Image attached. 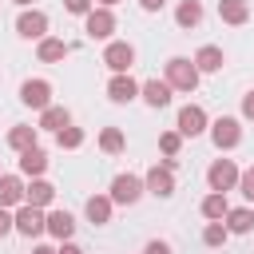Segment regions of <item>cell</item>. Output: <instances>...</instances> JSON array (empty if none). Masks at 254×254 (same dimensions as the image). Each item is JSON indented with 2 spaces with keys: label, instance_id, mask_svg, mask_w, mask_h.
Returning <instances> with one entry per match:
<instances>
[{
  "label": "cell",
  "instance_id": "20",
  "mask_svg": "<svg viewBox=\"0 0 254 254\" xmlns=\"http://www.w3.org/2000/svg\"><path fill=\"white\" fill-rule=\"evenodd\" d=\"M52 198H56V187L40 175V179H32L28 183V190H24V202H32V206H52Z\"/></svg>",
  "mask_w": 254,
  "mask_h": 254
},
{
  "label": "cell",
  "instance_id": "8",
  "mask_svg": "<svg viewBox=\"0 0 254 254\" xmlns=\"http://www.w3.org/2000/svg\"><path fill=\"white\" fill-rule=\"evenodd\" d=\"M210 139H214V147H218V151H230V147H238V143H242V123H238L234 115H222V119H214V123H210Z\"/></svg>",
  "mask_w": 254,
  "mask_h": 254
},
{
  "label": "cell",
  "instance_id": "7",
  "mask_svg": "<svg viewBox=\"0 0 254 254\" xmlns=\"http://www.w3.org/2000/svg\"><path fill=\"white\" fill-rule=\"evenodd\" d=\"M83 32H87V40H111V32H115V12L103 8V4H95V8L83 16Z\"/></svg>",
  "mask_w": 254,
  "mask_h": 254
},
{
  "label": "cell",
  "instance_id": "2",
  "mask_svg": "<svg viewBox=\"0 0 254 254\" xmlns=\"http://www.w3.org/2000/svg\"><path fill=\"white\" fill-rule=\"evenodd\" d=\"M107 194H111V202H115V206H135V202L147 194V183H143L139 175L123 171V175H115V179H111V190H107Z\"/></svg>",
  "mask_w": 254,
  "mask_h": 254
},
{
  "label": "cell",
  "instance_id": "33",
  "mask_svg": "<svg viewBox=\"0 0 254 254\" xmlns=\"http://www.w3.org/2000/svg\"><path fill=\"white\" fill-rule=\"evenodd\" d=\"M12 230H16V214H12L8 206H0V238H8Z\"/></svg>",
  "mask_w": 254,
  "mask_h": 254
},
{
  "label": "cell",
  "instance_id": "37",
  "mask_svg": "<svg viewBox=\"0 0 254 254\" xmlns=\"http://www.w3.org/2000/svg\"><path fill=\"white\" fill-rule=\"evenodd\" d=\"M60 254H83V246H75V242L67 238V242H60Z\"/></svg>",
  "mask_w": 254,
  "mask_h": 254
},
{
  "label": "cell",
  "instance_id": "25",
  "mask_svg": "<svg viewBox=\"0 0 254 254\" xmlns=\"http://www.w3.org/2000/svg\"><path fill=\"white\" fill-rule=\"evenodd\" d=\"M36 139H40V127H28V123H16V127L8 131V147H12V151L36 147Z\"/></svg>",
  "mask_w": 254,
  "mask_h": 254
},
{
  "label": "cell",
  "instance_id": "19",
  "mask_svg": "<svg viewBox=\"0 0 254 254\" xmlns=\"http://www.w3.org/2000/svg\"><path fill=\"white\" fill-rule=\"evenodd\" d=\"M48 171V155L40 151V147H28V151H20V175H28V179H40Z\"/></svg>",
  "mask_w": 254,
  "mask_h": 254
},
{
  "label": "cell",
  "instance_id": "18",
  "mask_svg": "<svg viewBox=\"0 0 254 254\" xmlns=\"http://www.w3.org/2000/svg\"><path fill=\"white\" fill-rule=\"evenodd\" d=\"M24 190L28 187L20 183V175H0V206H8V210L20 206L24 202Z\"/></svg>",
  "mask_w": 254,
  "mask_h": 254
},
{
  "label": "cell",
  "instance_id": "29",
  "mask_svg": "<svg viewBox=\"0 0 254 254\" xmlns=\"http://www.w3.org/2000/svg\"><path fill=\"white\" fill-rule=\"evenodd\" d=\"M226 238H230L226 222H206V226H202V242H206V246H226Z\"/></svg>",
  "mask_w": 254,
  "mask_h": 254
},
{
  "label": "cell",
  "instance_id": "40",
  "mask_svg": "<svg viewBox=\"0 0 254 254\" xmlns=\"http://www.w3.org/2000/svg\"><path fill=\"white\" fill-rule=\"evenodd\" d=\"M16 4H20V8H28V4H32V0H16Z\"/></svg>",
  "mask_w": 254,
  "mask_h": 254
},
{
  "label": "cell",
  "instance_id": "30",
  "mask_svg": "<svg viewBox=\"0 0 254 254\" xmlns=\"http://www.w3.org/2000/svg\"><path fill=\"white\" fill-rule=\"evenodd\" d=\"M159 151H163L167 159H175V155L183 151V135H179V131H163V135H159Z\"/></svg>",
  "mask_w": 254,
  "mask_h": 254
},
{
  "label": "cell",
  "instance_id": "34",
  "mask_svg": "<svg viewBox=\"0 0 254 254\" xmlns=\"http://www.w3.org/2000/svg\"><path fill=\"white\" fill-rule=\"evenodd\" d=\"M143 254H175V250H171V242H163V238H151V242L143 246Z\"/></svg>",
  "mask_w": 254,
  "mask_h": 254
},
{
  "label": "cell",
  "instance_id": "21",
  "mask_svg": "<svg viewBox=\"0 0 254 254\" xmlns=\"http://www.w3.org/2000/svg\"><path fill=\"white\" fill-rule=\"evenodd\" d=\"M222 222H226L230 234H250V230H254V210H250V206H230Z\"/></svg>",
  "mask_w": 254,
  "mask_h": 254
},
{
  "label": "cell",
  "instance_id": "23",
  "mask_svg": "<svg viewBox=\"0 0 254 254\" xmlns=\"http://www.w3.org/2000/svg\"><path fill=\"white\" fill-rule=\"evenodd\" d=\"M48 234L60 238V242H67V238L75 234V218H71L67 210H52V214H48Z\"/></svg>",
  "mask_w": 254,
  "mask_h": 254
},
{
  "label": "cell",
  "instance_id": "27",
  "mask_svg": "<svg viewBox=\"0 0 254 254\" xmlns=\"http://www.w3.org/2000/svg\"><path fill=\"white\" fill-rule=\"evenodd\" d=\"M123 147H127V139H123V131H119V127H103V131H99V151L119 155Z\"/></svg>",
  "mask_w": 254,
  "mask_h": 254
},
{
  "label": "cell",
  "instance_id": "28",
  "mask_svg": "<svg viewBox=\"0 0 254 254\" xmlns=\"http://www.w3.org/2000/svg\"><path fill=\"white\" fill-rule=\"evenodd\" d=\"M56 143L64 147V151H75V147H83V127H64V131H56Z\"/></svg>",
  "mask_w": 254,
  "mask_h": 254
},
{
  "label": "cell",
  "instance_id": "35",
  "mask_svg": "<svg viewBox=\"0 0 254 254\" xmlns=\"http://www.w3.org/2000/svg\"><path fill=\"white\" fill-rule=\"evenodd\" d=\"M242 115H246V119H254V87L242 95Z\"/></svg>",
  "mask_w": 254,
  "mask_h": 254
},
{
  "label": "cell",
  "instance_id": "36",
  "mask_svg": "<svg viewBox=\"0 0 254 254\" xmlns=\"http://www.w3.org/2000/svg\"><path fill=\"white\" fill-rule=\"evenodd\" d=\"M163 4H167V0H139L143 12H163Z\"/></svg>",
  "mask_w": 254,
  "mask_h": 254
},
{
  "label": "cell",
  "instance_id": "17",
  "mask_svg": "<svg viewBox=\"0 0 254 254\" xmlns=\"http://www.w3.org/2000/svg\"><path fill=\"white\" fill-rule=\"evenodd\" d=\"M218 20L230 24V28H238V24L250 20V4L246 0H218Z\"/></svg>",
  "mask_w": 254,
  "mask_h": 254
},
{
  "label": "cell",
  "instance_id": "3",
  "mask_svg": "<svg viewBox=\"0 0 254 254\" xmlns=\"http://www.w3.org/2000/svg\"><path fill=\"white\" fill-rule=\"evenodd\" d=\"M143 183H147V194H155V198H171V194H175V159L155 163V167L143 175Z\"/></svg>",
  "mask_w": 254,
  "mask_h": 254
},
{
  "label": "cell",
  "instance_id": "1",
  "mask_svg": "<svg viewBox=\"0 0 254 254\" xmlns=\"http://www.w3.org/2000/svg\"><path fill=\"white\" fill-rule=\"evenodd\" d=\"M163 79H167L175 91H187V95H190V91L198 87L202 71L194 67V60H187V56H171V60H167V75H163Z\"/></svg>",
  "mask_w": 254,
  "mask_h": 254
},
{
  "label": "cell",
  "instance_id": "26",
  "mask_svg": "<svg viewBox=\"0 0 254 254\" xmlns=\"http://www.w3.org/2000/svg\"><path fill=\"white\" fill-rule=\"evenodd\" d=\"M226 210H230V202H226L222 190H210V194L202 198V218H206V222H222Z\"/></svg>",
  "mask_w": 254,
  "mask_h": 254
},
{
  "label": "cell",
  "instance_id": "16",
  "mask_svg": "<svg viewBox=\"0 0 254 254\" xmlns=\"http://www.w3.org/2000/svg\"><path fill=\"white\" fill-rule=\"evenodd\" d=\"M222 64H226V56H222V48L218 44H202L198 52H194V67L206 75V71H222Z\"/></svg>",
  "mask_w": 254,
  "mask_h": 254
},
{
  "label": "cell",
  "instance_id": "6",
  "mask_svg": "<svg viewBox=\"0 0 254 254\" xmlns=\"http://www.w3.org/2000/svg\"><path fill=\"white\" fill-rule=\"evenodd\" d=\"M175 131H179L183 139H194V135H202V131H210V119H206V111H202L198 103H187V107H179V119H175Z\"/></svg>",
  "mask_w": 254,
  "mask_h": 254
},
{
  "label": "cell",
  "instance_id": "31",
  "mask_svg": "<svg viewBox=\"0 0 254 254\" xmlns=\"http://www.w3.org/2000/svg\"><path fill=\"white\" fill-rule=\"evenodd\" d=\"M238 190H242V198L254 202V167H246V171L238 175Z\"/></svg>",
  "mask_w": 254,
  "mask_h": 254
},
{
  "label": "cell",
  "instance_id": "39",
  "mask_svg": "<svg viewBox=\"0 0 254 254\" xmlns=\"http://www.w3.org/2000/svg\"><path fill=\"white\" fill-rule=\"evenodd\" d=\"M95 4H103V8H115V4H119V0H95Z\"/></svg>",
  "mask_w": 254,
  "mask_h": 254
},
{
  "label": "cell",
  "instance_id": "4",
  "mask_svg": "<svg viewBox=\"0 0 254 254\" xmlns=\"http://www.w3.org/2000/svg\"><path fill=\"white\" fill-rule=\"evenodd\" d=\"M16 234H24V238H40V234H48V214H44V206L20 202V206H16Z\"/></svg>",
  "mask_w": 254,
  "mask_h": 254
},
{
  "label": "cell",
  "instance_id": "10",
  "mask_svg": "<svg viewBox=\"0 0 254 254\" xmlns=\"http://www.w3.org/2000/svg\"><path fill=\"white\" fill-rule=\"evenodd\" d=\"M20 103L32 107V111L52 107V83H48V79H24V83H20Z\"/></svg>",
  "mask_w": 254,
  "mask_h": 254
},
{
  "label": "cell",
  "instance_id": "9",
  "mask_svg": "<svg viewBox=\"0 0 254 254\" xmlns=\"http://www.w3.org/2000/svg\"><path fill=\"white\" fill-rule=\"evenodd\" d=\"M103 64L111 67V75L131 71V64H135V48H131L127 40H107V48H103Z\"/></svg>",
  "mask_w": 254,
  "mask_h": 254
},
{
  "label": "cell",
  "instance_id": "32",
  "mask_svg": "<svg viewBox=\"0 0 254 254\" xmlns=\"http://www.w3.org/2000/svg\"><path fill=\"white\" fill-rule=\"evenodd\" d=\"M64 8H67L71 16H87V12L95 8V0H64Z\"/></svg>",
  "mask_w": 254,
  "mask_h": 254
},
{
  "label": "cell",
  "instance_id": "5",
  "mask_svg": "<svg viewBox=\"0 0 254 254\" xmlns=\"http://www.w3.org/2000/svg\"><path fill=\"white\" fill-rule=\"evenodd\" d=\"M238 175H242V171H238V163H234V159H214V163L206 167V187L226 194V190H234V187H238Z\"/></svg>",
  "mask_w": 254,
  "mask_h": 254
},
{
  "label": "cell",
  "instance_id": "24",
  "mask_svg": "<svg viewBox=\"0 0 254 254\" xmlns=\"http://www.w3.org/2000/svg\"><path fill=\"white\" fill-rule=\"evenodd\" d=\"M175 24H179V28H198V24H202V4H198V0H179Z\"/></svg>",
  "mask_w": 254,
  "mask_h": 254
},
{
  "label": "cell",
  "instance_id": "11",
  "mask_svg": "<svg viewBox=\"0 0 254 254\" xmlns=\"http://www.w3.org/2000/svg\"><path fill=\"white\" fill-rule=\"evenodd\" d=\"M16 32H20L24 40H44V36H48V12L24 8V12L16 16Z\"/></svg>",
  "mask_w": 254,
  "mask_h": 254
},
{
  "label": "cell",
  "instance_id": "14",
  "mask_svg": "<svg viewBox=\"0 0 254 254\" xmlns=\"http://www.w3.org/2000/svg\"><path fill=\"white\" fill-rule=\"evenodd\" d=\"M67 52H71V44L60 40V36H44V40H36V56H40V64H60Z\"/></svg>",
  "mask_w": 254,
  "mask_h": 254
},
{
  "label": "cell",
  "instance_id": "13",
  "mask_svg": "<svg viewBox=\"0 0 254 254\" xmlns=\"http://www.w3.org/2000/svg\"><path fill=\"white\" fill-rule=\"evenodd\" d=\"M111 210H115L111 194H91V198L83 202V214H87L91 226H107V222H111Z\"/></svg>",
  "mask_w": 254,
  "mask_h": 254
},
{
  "label": "cell",
  "instance_id": "22",
  "mask_svg": "<svg viewBox=\"0 0 254 254\" xmlns=\"http://www.w3.org/2000/svg\"><path fill=\"white\" fill-rule=\"evenodd\" d=\"M67 123H71V111L52 103V107H44V111H40V123H36V127H40V131H64Z\"/></svg>",
  "mask_w": 254,
  "mask_h": 254
},
{
  "label": "cell",
  "instance_id": "38",
  "mask_svg": "<svg viewBox=\"0 0 254 254\" xmlns=\"http://www.w3.org/2000/svg\"><path fill=\"white\" fill-rule=\"evenodd\" d=\"M32 254H60V250H52V246H36Z\"/></svg>",
  "mask_w": 254,
  "mask_h": 254
},
{
  "label": "cell",
  "instance_id": "12",
  "mask_svg": "<svg viewBox=\"0 0 254 254\" xmlns=\"http://www.w3.org/2000/svg\"><path fill=\"white\" fill-rule=\"evenodd\" d=\"M139 87H143V83H135L127 71H119V75L107 79V99H111V103H131V99H139Z\"/></svg>",
  "mask_w": 254,
  "mask_h": 254
},
{
  "label": "cell",
  "instance_id": "15",
  "mask_svg": "<svg viewBox=\"0 0 254 254\" xmlns=\"http://www.w3.org/2000/svg\"><path fill=\"white\" fill-rule=\"evenodd\" d=\"M171 91H175V87H171L167 79H147V83L139 87V99H143L147 107H167V103H171Z\"/></svg>",
  "mask_w": 254,
  "mask_h": 254
}]
</instances>
